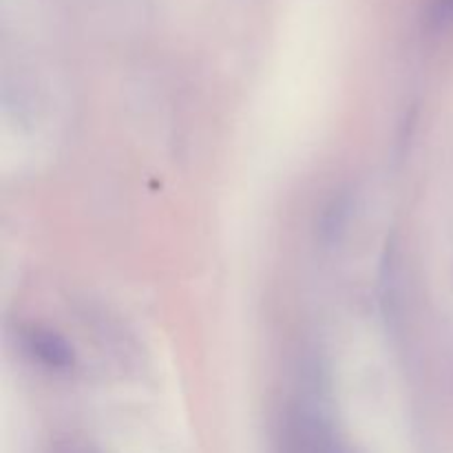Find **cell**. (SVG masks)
<instances>
[{"label":"cell","mask_w":453,"mask_h":453,"mask_svg":"<svg viewBox=\"0 0 453 453\" xmlns=\"http://www.w3.org/2000/svg\"><path fill=\"white\" fill-rule=\"evenodd\" d=\"M277 453H352L321 405L296 401L283 411L277 432Z\"/></svg>","instance_id":"cell-1"},{"label":"cell","mask_w":453,"mask_h":453,"mask_svg":"<svg viewBox=\"0 0 453 453\" xmlns=\"http://www.w3.org/2000/svg\"><path fill=\"white\" fill-rule=\"evenodd\" d=\"M25 349L35 363L51 372H69L73 367V348L58 332L31 326L25 332Z\"/></svg>","instance_id":"cell-2"},{"label":"cell","mask_w":453,"mask_h":453,"mask_svg":"<svg viewBox=\"0 0 453 453\" xmlns=\"http://www.w3.org/2000/svg\"><path fill=\"white\" fill-rule=\"evenodd\" d=\"M453 20V0H432L427 12V22L432 29H441Z\"/></svg>","instance_id":"cell-3"},{"label":"cell","mask_w":453,"mask_h":453,"mask_svg":"<svg viewBox=\"0 0 453 453\" xmlns=\"http://www.w3.org/2000/svg\"><path fill=\"white\" fill-rule=\"evenodd\" d=\"M47 453H102L97 447H93L91 442L75 441V438H65V441L51 442Z\"/></svg>","instance_id":"cell-4"}]
</instances>
